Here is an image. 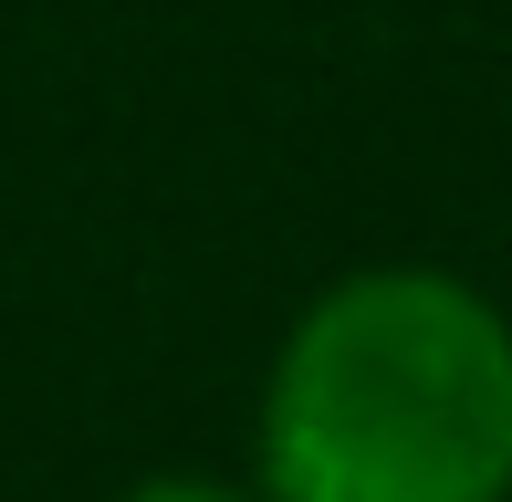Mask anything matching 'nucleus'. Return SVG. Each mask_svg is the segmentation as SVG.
Here are the masks:
<instances>
[{"instance_id":"obj_1","label":"nucleus","mask_w":512,"mask_h":502,"mask_svg":"<svg viewBox=\"0 0 512 502\" xmlns=\"http://www.w3.org/2000/svg\"><path fill=\"white\" fill-rule=\"evenodd\" d=\"M262 502H512V314L450 262H356L251 398Z\"/></svg>"},{"instance_id":"obj_2","label":"nucleus","mask_w":512,"mask_h":502,"mask_svg":"<svg viewBox=\"0 0 512 502\" xmlns=\"http://www.w3.org/2000/svg\"><path fill=\"white\" fill-rule=\"evenodd\" d=\"M115 502H262L251 482H220V471H147V482H126Z\"/></svg>"}]
</instances>
